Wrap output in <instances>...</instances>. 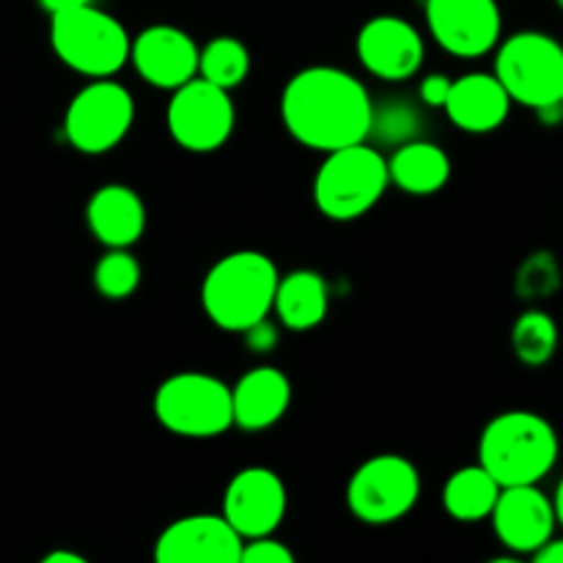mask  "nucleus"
<instances>
[{
	"instance_id": "nucleus-4",
	"label": "nucleus",
	"mask_w": 563,
	"mask_h": 563,
	"mask_svg": "<svg viewBox=\"0 0 563 563\" xmlns=\"http://www.w3.org/2000/svg\"><path fill=\"white\" fill-rule=\"evenodd\" d=\"M388 159L374 146H352L328 152L313 179V201L330 220H355L372 212L374 203L388 190Z\"/></svg>"
},
{
	"instance_id": "nucleus-8",
	"label": "nucleus",
	"mask_w": 563,
	"mask_h": 563,
	"mask_svg": "<svg viewBox=\"0 0 563 563\" xmlns=\"http://www.w3.org/2000/svg\"><path fill=\"white\" fill-rule=\"evenodd\" d=\"M421 498V476L410 460L399 454H379L363 462L346 484V506L368 526H388L401 520Z\"/></svg>"
},
{
	"instance_id": "nucleus-13",
	"label": "nucleus",
	"mask_w": 563,
	"mask_h": 563,
	"mask_svg": "<svg viewBox=\"0 0 563 563\" xmlns=\"http://www.w3.org/2000/svg\"><path fill=\"white\" fill-rule=\"evenodd\" d=\"M495 533L500 544L517 555H533L548 539H553L555 509L553 498L539 489V484H517V487H500L498 504L493 515Z\"/></svg>"
},
{
	"instance_id": "nucleus-36",
	"label": "nucleus",
	"mask_w": 563,
	"mask_h": 563,
	"mask_svg": "<svg viewBox=\"0 0 563 563\" xmlns=\"http://www.w3.org/2000/svg\"><path fill=\"white\" fill-rule=\"evenodd\" d=\"M561 108H563V99H561Z\"/></svg>"
},
{
	"instance_id": "nucleus-23",
	"label": "nucleus",
	"mask_w": 563,
	"mask_h": 563,
	"mask_svg": "<svg viewBox=\"0 0 563 563\" xmlns=\"http://www.w3.org/2000/svg\"><path fill=\"white\" fill-rule=\"evenodd\" d=\"M511 350H515L517 361L526 366L539 368L555 355L559 350V324L550 313L531 308V311L520 313L511 328Z\"/></svg>"
},
{
	"instance_id": "nucleus-31",
	"label": "nucleus",
	"mask_w": 563,
	"mask_h": 563,
	"mask_svg": "<svg viewBox=\"0 0 563 563\" xmlns=\"http://www.w3.org/2000/svg\"><path fill=\"white\" fill-rule=\"evenodd\" d=\"M533 561L539 563H563V537L561 539H548L542 548L533 553Z\"/></svg>"
},
{
	"instance_id": "nucleus-33",
	"label": "nucleus",
	"mask_w": 563,
	"mask_h": 563,
	"mask_svg": "<svg viewBox=\"0 0 563 563\" xmlns=\"http://www.w3.org/2000/svg\"><path fill=\"white\" fill-rule=\"evenodd\" d=\"M44 563H86V559L77 553H66V550H58V553L44 555Z\"/></svg>"
},
{
	"instance_id": "nucleus-16",
	"label": "nucleus",
	"mask_w": 563,
	"mask_h": 563,
	"mask_svg": "<svg viewBox=\"0 0 563 563\" xmlns=\"http://www.w3.org/2000/svg\"><path fill=\"white\" fill-rule=\"evenodd\" d=\"M198 44L174 25H152L130 42V60L154 88L176 91L198 75Z\"/></svg>"
},
{
	"instance_id": "nucleus-35",
	"label": "nucleus",
	"mask_w": 563,
	"mask_h": 563,
	"mask_svg": "<svg viewBox=\"0 0 563 563\" xmlns=\"http://www.w3.org/2000/svg\"><path fill=\"white\" fill-rule=\"evenodd\" d=\"M555 3H559V5H561V9H563V0H555Z\"/></svg>"
},
{
	"instance_id": "nucleus-7",
	"label": "nucleus",
	"mask_w": 563,
	"mask_h": 563,
	"mask_svg": "<svg viewBox=\"0 0 563 563\" xmlns=\"http://www.w3.org/2000/svg\"><path fill=\"white\" fill-rule=\"evenodd\" d=\"M495 77L511 102L539 110L563 99V44L550 33L522 31L506 38L495 55Z\"/></svg>"
},
{
	"instance_id": "nucleus-12",
	"label": "nucleus",
	"mask_w": 563,
	"mask_h": 563,
	"mask_svg": "<svg viewBox=\"0 0 563 563\" xmlns=\"http://www.w3.org/2000/svg\"><path fill=\"white\" fill-rule=\"evenodd\" d=\"M284 515L286 487L269 467H245L225 487L223 517L242 539L269 537Z\"/></svg>"
},
{
	"instance_id": "nucleus-28",
	"label": "nucleus",
	"mask_w": 563,
	"mask_h": 563,
	"mask_svg": "<svg viewBox=\"0 0 563 563\" xmlns=\"http://www.w3.org/2000/svg\"><path fill=\"white\" fill-rule=\"evenodd\" d=\"M291 561H295V553H291L284 542L273 539V533H269V537H256L242 542L240 563H291Z\"/></svg>"
},
{
	"instance_id": "nucleus-26",
	"label": "nucleus",
	"mask_w": 563,
	"mask_h": 563,
	"mask_svg": "<svg viewBox=\"0 0 563 563\" xmlns=\"http://www.w3.org/2000/svg\"><path fill=\"white\" fill-rule=\"evenodd\" d=\"M561 286V267L553 253L539 251L522 262L517 273V295L522 300H548Z\"/></svg>"
},
{
	"instance_id": "nucleus-29",
	"label": "nucleus",
	"mask_w": 563,
	"mask_h": 563,
	"mask_svg": "<svg viewBox=\"0 0 563 563\" xmlns=\"http://www.w3.org/2000/svg\"><path fill=\"white\" fill-rule=\"evenodd\" d=\"M449 91H451V77L429 75L427 80L421 82V88H418V97H421V102L429 104V108H443L445 99H449Z\"/></svg>"
},
{
	"instance_id": "nucleus-20",
	"label": "nucleus",
	"mask_w": 563,
	"mask_h": 563,
	"mask_svg": "<svg viewBox=\"0 0 563 563\" xmlns=\"http://www.w3.org/2000/svg\"><path fill=\"white\" fill-rule=\"evenodd\" d=\"M388 176L399 190L410 196H432L451 179V159L438 143L412 137L399 143L394 157L388 159Z\"/></svg>"
},
{
	"instance_id": "nucleus-32",
	"label": "nucleus",
	"mask_w": 563,
	"mask_h": 563,
	"mask_svg": "<svg viewBox=\"0 0 563 563\" xmlns=\"http://www.w3.org/2000/svg\"><path fill=\"white\" fill-rule=\"evenodd\" d=\"M38 3H42V9L49 11V14H58V11L77 9V5H86L91 3V0H38Z\"/></svg>"
},
{
	"instance_id": "nucleus-2",
	"label": "nucleus",
	"mask_w": 563,
	"mask_h": 563,
	"mask_svg": "<svg viewBox=\"0 0 563 563\" xmlns=\"http://www.w3.org/2000/svg\"><path fill=\"white\" fill-rule=\"evenodd\" d=\"M561 454L559 432L548 418L531 410L495 416L478 440V465L500 484H539L555 467Z\"/></svg>"
},
{
	"instance_id": "nucleus-18",
	"label": "nucleus",
	"mask_w": 563,
	"mask_h": 563,
	"mask_svg": "<svg viewBox=\"0 0 563 563\" xmlns=\"http://www.w3.org/2000/svg\"><path fill=\"white\" fill-rule=\"evenodd\" d=\"M291 405L289 377L278 368L258 366L240 377L231 388V410L234 423L245 432H264L286 416Z\"/></svg>"
},
{
	"instance_id": "nucleus-34",
	"label": "nucleus",
	"mask_w": 563,
	"mask_h": 563,
	"mask_svg": "<svg viewBox=\"0 0 563 563\" xmlns=\"http://www.w3.org/2000/svg\"><path fill=\"white\" fill-rule=\"evenodd\" d=\"M553 509H555V520H559V526L563 528V476L559 482V487H555V498H553Z\"/></svg>"
},
{
	"instance_id": "nucleus-9",
	"label": "nucleus",
	"mask_w": 563,
	"mask_h": 563,
	"mask_svg": "<svg viewBox=\"0 0 563 563\" xmlns=\"http://www.w3.org/2000/svg\"><path fill=\"white\" fill-rule=\"evenodd\" d=\"M135 102L121 82L97 77L75 93L64 115L66 141L82 154H104L132 130Z\"/></svg>"
},
{
	"instance_id": "nucleus-5",
	"label": "nucleus",
	"mask_w": 563,
	"mask_h": 563,
	"mask_svg": "<svg viewBox=\"0 0 563 563\" xmlns=\"http://www.w3.org/2000/svg\"><path fill=\"white\" fill-rule=\"evenodd\" d=\"M49 42L60 64L88 77H110L130 60V33L93 3L49 14Z\"/></svg>"
},
{
	"instance_id": "nucleus-3",
	"label": "nucleus",
	"mask_w": 563,
	"mask_h": 563,
	"mask_svg": "<svg viewBox=\"0 0 563 563\" xmlns=\"http://www.w3.org/2000/svg\"><path fill=\"white\" fill-rule=\"evenodd\" d=\"M278 267L258 251H234L207 273L201 302L214 328L245 333L251 324L267 319L278 289Z\"/></svg>"
},
{
	"instance_id": "nucleus-19",
	"label": "nucleus",
	"mask_w": 563,
	"mask_h": 563,
	"mask_svg": "<svg viewBox=\"0 0 563 563\" xmlns=\"http://www.w3.org/2000/svg\"><path fill=\"white\" fill-rule=\"evenodd\" d=\"M86 220L104 247H130L146 229V207L132 187L104 185L88 201Z\"/></svg>"
},
{
	"instance_id": "nucleus-25",
	"label": "nucleus",
	"mask_w": 563,
	"mask_h": 563,
	"mask_svg": "<svg viewBox=\"0 0 563 563\" xmlns=\"http://www.w3.org/2000/svg\"><path fill=\"white\" fill-rule=\"evenodd\" d=\"M93 284H97V291L102 297L124 300L141 284V264L126 247H110V253H104L97 262Z\"/></svg>"
},
{
	"instance_id": "nucleus-22",
	"label": "nucleus",
	"mask_w": 563,
	"mask_h": 563,
	"mask_svg": "<svg viewBox=\"0 0 563 563\" xmlns=\"http://www.w3.org/2000/svg\"><path fill=\"white\" fill-rule=\"evenodd\" d=\"M500 484L482 465H467L451 473L443 487V506L454 520L478 522L493 515Z\"/></svg>"
},
{
	"instance_id": "nucleus-14",
	"label": "nucleus",
	"mask_w": 563,
	"mask_h": 563,
	"mask_svg": "<svg viewBox=\"0 0 563 563\" xmlns=\"http://www.w3.org/2000/svg\"><path fill=\"white\" fill-rule=\"evenodd\" d=\"M245 539L223 515H190L170 522L154 544L159 563H240Z\"/></svg>"
},
{
	"instance_id": "nucleus-27",
	"label": "nucleus",
	"mask_w": 563,
	"mask_h": 563,
	"mask_svg": "<svg viewBox=\"0 0 563 563\" xmlns=\"http://www.w3.org/2000/svg\"><path fill=\"white\" fill-rule=\"evenodd\" d=\"M416 130H418V110L410 108V104L394 102L383 110L374 108L372 135H377L379 141L407 143L412 141Z\"/></svg>"
},
{
	"instance_id": "nucleus-24",
	"label": "nucleus",
	"mask_w": 563,
	"mask_h": 563,
	"mask_svg": "<svg viewBox=\"0 0 563 563\" xmlns=\"http://www.w3.org/2000/svg\"><path fill=\"white\" fill-rule=\"evenodd\" d=\"M251 71V55L245 44L234 36H218L198 53V77L214 82V86L231 88L242 86Z\"/></svg>"
},
{
	"instance_id": "nucleus-21",
	"label": "nucleus",
	"mask_w": 563,
	"mask_h": 563,
	"mask_svg": "<svg viewBox=\"0 0 563 563\" xmlns=\"http://www.w3.org/2000/svg\"><path fill=\"white\" fill-rule=\"evenodd\" d=\"M328 306L330 295L322 275L311 269H297L278 280L273 308L284 328L297 330V333L317 328L328 317Z\"/></svg>"
},
{
	"instance_id": "nucleus-10",
	"label": "nucleus",
	"mask_w": 563,
	"mask_h": 563,
	"mask_svg": "<svg viewBox=\"0 0 563 563\" xmlns=\"http://www.w3.org/2000/svg\"><path fill=\"white\" fill-rule=\"evenodd\" d=\"M165 121L170 137L181 148L207 154L229 141L236 124V110L225 88L196 75L176 88Z\"/></svg>"
},
{
	"instance_id": "nucleus-1",
	"label": "nucleus",
	"mask_w": 563,
	"mask_h": 563,
	"mask_svg": "<svg viewBox=\"0 0 563 563\" xmlns=\"http://www.w3.org/2000/svg\"><path fill=\"white\" fill-rule=\"evenodd\" d=\"M280 119L297 143L328 154L372 137L374 102L350 71L308 66L286 82Z\"/></svg>"
},
{
	"instance_id": "nucleus-17",
	"label": "nucleus",
	"mask_w": 563,
	"mask_h": 563,
	"mask_svg": "<svg viewBox=\"0 0 563 563\" xmlns=\"http://www.w3.org/2000/svg\"><path fill=\"white\" fill-rule=\"evenodd\" d=\"M443 110L460 130L484 135V132L498 130L509 119L511 97L495 75L473 71L460 80H451V91Z\"/></svg>"
},
{
	"instance_id": "nucleus-30",
	"label": "nucleus",
	"mask_w": 563,
	"mask_h": 563,
	"mask_svg": "<svg viewBox=\"0 0 563 563\" xmlns=\"http://www.w3.org/2000/svg\"><path fill=\"white\" fill-rule=\"evenodd\" d=\"M247 335V346H251L253 352H269L275 346V324L267 322V319H262V322L251 324V328L245 330Z\"/></svg>"
},
{
	"instance_id": "nucleus-11",
	"label": "nucleus",
	"mask_w": 563,
	"mask_h": 563,
	"mask_svg": "<svg viewBox=\"0 0 563 563\" xmlns=\"http://www.w3.org/2000/svg\"><path fill=\"white\" fill-rule=\"evenodd\" d=\"M427 22L434 42L460 58H478L498 47V0H427Z\"/></svg>"
},
{
	"instance_id": "nucleus-6",
	"label": "nucleus",
	"mask_w": 563,
	"mask_h": 563,
	"mask_svg": "<svg viewBox=\"0 0 563 563\" xmlns=\"http://www.w3.org/2000/svg\"><path fill=\"white\" fill-rule=\"evenodd\" d=\"M154 416L179 438H218L234 427L231 388L212 374H174L154 394Z\"/></svg>"
},
{
	"instance_id": "nucleus-15",
	"label": "nucleus",
	"mask_w": 563,
	"mask_h": 563,
	"mask_svg": "<svg viewBox=\"0 0 563 563\" xmlns=\"http://www.w3.org/2000/svg\"><path fill=\"white\" fill-rule=\"evenodd\" d=\"M357 58L374 77L401 82L423 64V38L401 16H374L357 33Z\"/></svg>"
}]
</instances>
